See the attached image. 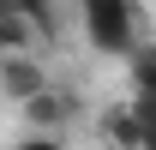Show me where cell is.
<instances>
[{
  "instance_id": "cell-1",
  "label": "cell",
  "mask_w": 156,
  "mask_h": 150,
  "mask_svg": "<svg viewBox=\"0 0 156 150\" xmlns=\"http://www.w3.org/2000/svg\"><path fill=\"white\" fill-rule=\"evenodd\" d=\"M78 18H84V36L96 54H132L138 48V6L132 0H72Z\"/></svg>"
},
{
  "instance_id": "cell-2",
  "label": "cell",
  "mask_w": 156,
  "mask_h": 150,
  "mask_svg": "<svg viewBox=\"0 0 156 150\" xmlns=\"http://www.w3.org/2000/svg\"><path fill=\"white\" fill-rule=\"evenodd\" d=\"M12 150H66L60 138H24V144H12Z\"/></svg>"
}]
</instances>
